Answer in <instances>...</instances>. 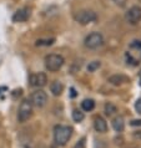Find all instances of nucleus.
I'll use <instances>...</instances> for the list:
<instances>
[{"mask_svg":"<svg viewBox=\"0 0 141 148\" xmlns=\"http://www.w3.org/2000/svg\"><path fill=\"white\" fill-rule=\"evenodd\" d=\"M73 136V128L69 126L59 125L54 128V141L57 146H65Z\"/></svg>","mask_w":141,"mask_h":148,"instance_id":"obj_1","label":"nucleus"},{"mask_svg":"<svg viewBox=\"0 0 141 148\" xmlns=\"http://www.w3.org/2000/svg\"><path fill=\"white\" fill-rule=\"evenodd\" d=\"M65 62L64 57L59 54H50L45 57V67L50 72H56L63 67Z\"/></svg>","mask_w":141,"mask_h":148,"instance_id":"obj_2","label":"nucleus"},{"mask_svg":"<svg viewBox=\"0 0 141 148\" xmlns=\"http://www.w3.org/2000/svg\"><path fill=\"white\" fill-rule=\"evenodd\" d=\"M32 116V105L29 98L26 100H23L19 106V110H18V121L20 123H24L29 121Z\"/></svg>","mask_w":141,"mask_h":148,"instance_id":"obj_3","label":"nucleus"},{"mask_svg":"<svg viewBox=\"0 0 141 148\" xmlns=\"http://www.w3.org/2000/svg\"><path fill=\"white\" fill-rule=\"evenodd\" d=\"M74 19H75V21H77L79 24H81V25H88L90 23L96 21L97 15L93 10H80L74 15Z\"/></svg>","mask_w":141,"mask_h":148,"instance_id":"obj_4","label":"nucleus"},{"mask_svg":"<svg viewBox=\"0 0 141 148\" xmlns=\"http://www.w3.org/2000/svg\"><path fill=\"white\" fill-rule=\"evenodd\" d=\"M30 102L32 105V107H38V108H41L46 105L48 102V95L45 91L43 90H36L31 93L30 96Z\"/></svg>","mask_w":141,"mask_h":148,"instance_id":"obj_5","label":"nucleus"},{"mask_svg":"<svg viewBox=\"0 0 141 148\" xmlns=\"http://www.w3.org/2000/svg\"><path fill=\"white\" fill-rule=\"evenodd\" d=\"M84 44L88 49H93L94 50V49L100 47L104 44V36L100 34V32H91V34H89L85 38Z\"/></svg>","mask_w":141,"mask_h":148,"instance_id":"obj_6","label":"nucleus"},{"mask_svg":"<svg viewBox=\"0 0 141 148\" xmlns=\"http://www.w3.org/2000/svg\"><path fill=\"white\" fill-rule=\"evenodd\" d=\"M125 19L129 24L131 25H136L141 21V8L140 6H131L130 9L126 11Z\"/></svg>","mask_w":141,"mask_h":148,"instance_id":"obj_7","label":"nucleus"},{"mask_svg":"<svg viewBox=\"0 0 141 148\" xmlns=\"http://www.w3.org/2000/svg\"><path fill=\"white\" fill-rule=\"evenodd\" d=\"M46 84H48V76L44 72L32 73L29 77V85L31 87H44Z\"/></svg>","mask_w":141,"mask_h":148,"instance_id":"obj_8","label":"nucleus"},{"mask_svg":"<svg viewBox=\"0 0 141 148\" xmlns=\"http://www.w3.org/2000/svg\"><path fill=\"white\" fill-rule=\"evenodd\" d=\"M30 9L29 8H21L13 15V21L14 23H24L30 18Z\"/></svg>","mask_w":141,"mask_h":148,"instance_id":"obj_9","label":"nucleus"},{"mask_svg":"<svg viewBox=\"0 0 141 148\" xmlns=\"http://www.w3.org/2000/svg\"><path fill=\"white\" fill-rule=\"evenodd\" d=\"M94 128L99 133H105L107 131V123L102 117H96L94 121Z\"/></svg>","mask_w":141,"mask_h":148,"instance_id":"obj_10","label":"nucleus"},{"mask_svg":"<svg viewBox=\"0 0 141 148\" xmlns=\"http://www.w3.org/2000/svg\"><path fill=\"white\" fill-rule=\"evenodd\" d=\"M63 90H64V85L57 80H55L50 85V91H51V93L54 95V96H60V95L63 93Z\"/></svg>","mask_w":141,"mask_h":148,"instance_id":"obj_11","label":"nucleus"},{"mask_svg":"<svg viewBox=\"0 0 141 148\" xmlns=\"http://www.w3.org/2000/svg\"><path fill=\"white\" fill-rule=\"evenodd\" d=\"M113 127L116 132H122L124 128H125V122H124V118L122 117H115L113 120Z\"/></svg>","mask_w":141,"mask_h":148,"instance_id":"obj_12","label":"nucleus"},{"mask_svg":"<svg viewBox=\"0 0 141 148\" xmlns=\"http://www.w3.org/2000/svg\"><path fill=\"white\" fill-rule=\"evenodd\" d=\"M81 108L86 111V112H90V111H93L95 108V101L91 100V98H86L81 102Z\"/></svg>","mask_w":141,"mask_h":148,"instance_id":"obj_13","label":"nucleus"},{"mask_svg":"<svg viewBox=\"0 0 141 148\" xmlns=\"http://www.w3.org/2000/svg\"><path fill=\"white\" fill-rule=\"evenodd\" d=\"M127 79L125 76H122V75H115V76H111L110 79H109V82H111L113 85H121L122 82H126Z\"/></svg>","mask_w":141,"mask_h":148,"instance_id":"obj_14","label":"nucleus"},{"mask_svg":"<svg viewBox=\"0 0 141 148\" xmlns=\"http://www.w3.org/2000/svg\"><path fill=\"white\" fill-rule=\"evenodd\" d=\"M84 112H81L80 110H74L73 111V120L75 122H81L84 120Z\"/></svg>","mask_w":141,"mask_h":148,"instance_id":"obj_15","label":"nucleus"},{"mask_svg":"<svg viewBox=\"0 0 141 148\" xmlns=\"http://www.w3.org/2000/svg\"><path fill=\"white\" fill-rule=\"evenodd\" d=\"M54 42H55V39H40L36 41V46H50V45H53Z\"/></svg>","mask_w":141,"mask_h":148,"instance_id":"obj_16","label":"nucleus"},{"mask_svg":"<svg viewBox=\"0 0 141 148\" xmlns=\"http://www.w3.org/2000/svg\"><path fill=\"white\" fill-rule=\"evenodd\" d=\"M116 111H118V110H116V106H114L113 103H110V102L105 105V113L107 114V116H111V114H114Z\"/></svg>","mask_w":141,"mask_h":148,"instance_id":"obj_17","label":"nucleus"},{"mask_svg":"<svg viewBox=\"0 0 141 148\" xmlns=\"http://www.w3.org/2000/svg\"><path fill=\"white\" fill-rule=\"evenodd\" d=\"M99 67H100V61H93V62L89 64L88 71H89V72H94L95 70H97Z\"/></svg>","mask_w":141,"mask_h":148,"instance_id":"obj_18","label":"nucleus"},{"mask_svg":"<svg viewBox=\"0 0 141 148\" xmlns=\"http://www.w3.org/2000/svg\"><path fill=\"white\" fill-rule=\"evenodd\" d=\"M126 60H127V64H130V65H132V66H136L138 65V60H135L134 57L131 56V54H126Z\"/></svg>","mask_w":141,"mask_h":148,"instance_id":"obj_19","label":"nucleus"},{"mask_svg":"<svg viewBox=\"0 0 141 148\" xmlns=\"http://www.w3.org/2000/svg\"><path fill=\"white\" fill-rule=\"evenodd\" d=\"M130 47H132V49H138V50L140 51V54H141V41H138V40L132 41L131 45H130Z\"/></svg>","mask_w":141,"mask_h":148,"instance_id":"obj_20","label":"nucleus"},{"mask_svg":"<svg viewBox=\"0 0 141 148\" xmlns=\"http://www.w3.org/2000/svg\"><path fill=\"white\" fill-rule=\"evenodd\" d=\"M135 110H136V112H138L139 114H141V97L139 98L138 101H136V103H135Z\"/></svg>","mask_w":141,"mask_h":148,"instance_id":"obj_21","label":"nucleus"},{"mask_svg":"<svg viewBox=\"0 0 141 148\" xmlns=\"http://www.w3.org/2000/svg\"><path fill=\"white\" fill-rule=\"evenodd\" d=\"M74 148H85V138H82V139H80L76 145H75V147Z\"/></svg>","mask_w":141,"mask_h":148,"instance_id":"obj_22","label":"nucleus"},{"mask_svg":"<svg viewBox=\"0 0 141 148\" xmlns=\"http://www.w3.org/2000/svg\"><path fill=\"white\" fill-rule=\"evenodd\" d=\"M131 126H141V120H134L130 122Z\"/></svg>","mask_w":141,"mask_h":148,"instance_id":"obj_23","label":"nucleus"},{"mask_svg":"<svg viewBox=\"0 0 141 148\" xmlns=\"http://www.w3.org/2000/svg\"><path fill=\"white\" fill-rule=\"evenodd\" d=\"M76 96V93H75V90L71 88V97H75Z\"/></svg>","mask_w":141,"mask_h":148,"instance_id":"obj_24","label":"nucleus"},{"mask_svg":"<svg viewBox=\"0 0 141 148\" xmlns=\"http://www.w3.org/2000/svg\"><path fill=\"white\" fill-rule=\"evenodd\" d=\"M139 79H140V81H139V84H140V86H141V72H140V75H139Z\"/></svg>","mask_w":141,"mask_h":148,"instance_id":"obj_25","label":"nucleus"},{"mask_svg":"<svg viewBox=\"0 0 141 148\" xmlns=\"http://www.w3.org/2000/svg\"><path fill=\"white\" fill-rule=\"evenodd\" d=\"M139 1H140V3H141V0H139Z\"/></svg>","mask_w":141,"mask_h":148,"instance_id":"obj_26","label":"nucleus"}]
</instances>
